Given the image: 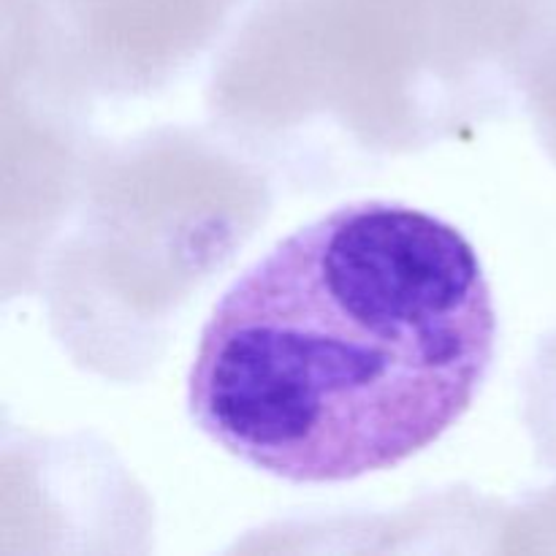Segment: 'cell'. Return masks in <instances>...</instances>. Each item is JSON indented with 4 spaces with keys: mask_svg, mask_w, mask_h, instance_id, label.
I'll list each match as a JSON object with an SVG mask.
<instances>
[{
    "mask_svg": "<svg viewBox=\"0 0 556 556\" xmlns=\"http://www.w3.org/2000/svg\"><path fill=\"white\" fill-rule=\"evenodd\" d=\"M497 307L456 226L353 201L231 282L188 375L195 427L288 483H345L438 443L481 391Z\"/></svg>",
    "mask_w": 556,
    "mask_h": 556,
    "instance_id": "obj_1",
    "label": "cell"
}]
</instances>
